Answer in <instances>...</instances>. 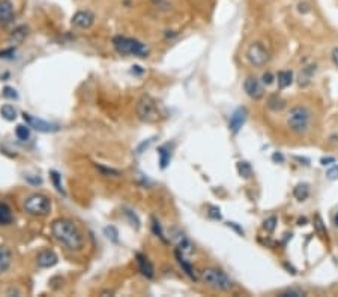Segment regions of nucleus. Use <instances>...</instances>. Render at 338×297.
Instances as JSON below:
<instances>
[{
    "label": "nucleus",
    "instance_id": "9d476101",
    "mask_svg": "<svg viewBox=\"0 0 338 297\" xmlns=\"http://www.w3.org/2000/svg\"><path fill=\"white\" fill-rule=\"evenodd\" d=\"M95 23V15L90 11H78L72 16V24L78 29H89Z\"/></svg>",
    "mask_w": 338,
    "mask_h": 297
},
{
    "label": "nucleus",
    "instance_id": "393cba45",
    "mask_svg": "<svg viewBox=\"0 0 338 297\" xmlns=\"http://www.w3.org/2000/svg\"><path fill=\"white\" fill-rule=\"evenodd\" d=\"M15 135H17L18 140H21V141L29 140V137H30V128L24 126V125H18L17 129H15Z\"/></svg>",
    "mask_w": 338,
    "mask_h": 297
},
{
    "label": "nucleus",
    "instance_id": "6ab92c4d",
    "mask_svg": "<svg viewBox=\"0 0 338 297\" xmlns=\"http://www.w3.org/2000/svg\"><path fill=\"white\" fill-rule=\"evenodd\" d=\"M313 72H316V66H308V68L302 69V72L299 74V86L305 87L310 84L311 81V77H313Z\"/></svg>",
    "mask_w": 338,
    "mask_h": 297
},
{
    "label": "nucleus",
    "instance_id": "58836bf2",
    "mask_svg": "<svg viewBox=\"0 0 338 297\" xmlns=\"http://www.w3.org/2000/svg\"><path fill=\"white\" fill-rule=\"evenodd\" d=\"M151 2H152V3H161L163 0H151Z\"/></svg>",
    "mask_w": 338,
    "mask_h": 297
},
{
    "label": "nucleus",
    "instance_id": "e433bc0d",
    "mask_svg": "<svg viewBox=\"0 0 338 297\" xmlns=\"http://www.w3.org/2000/svg\"><path fill=\"white\" fill-rule=\"evenodd\" d=\"M332 62L338 66V47L334 48V51H332Z\"/></svg>",
    "mask_w": 338,
    "mask_h": 297
},
{
    "label": "nucleus",
    "instance_id": "4c0bfd02",
    "mask_svg": "<svg viewBox=\"0 0 338 297\" xmlns=\"http://www.w3.org/2000/svg\"><path fill=\"white\" fill-rule=\"evenodd\" d=\"M321 162H323V165H326V162H334V158H328V159H321Z\"/></svg>",
    "mask_w": 338,
    "mask_h": 297
},
{
    "label": "nucleus",
    "instance_id": "4be33fe9",
    "mask_svg": "<svg viewBox=\"0 0 338 297\" xmlns=\"http://www.w3.org/2000/svg\"><path fill=\"white\" fill-rule=\"evenodd\" d=\"M0 114L3 116V119H6V120H9V122H12V120H15L17 119V110H15L12 105H9V104H6V105H3L2 108H0Z\"/></svg>",
    "mask_w": 338,
    "mask_h": 297
},
{
    "label": "nucleus",
    "instance_id": "ddd939ff",
    "mask_svg": "<svg viewBox=\"0 0 338 297\" xmlns=\"http://www.w3.org/2000/svg\"><path fill=\"white\" fill-rule=\"evenodd\" d=\"M247 120V110L245 108H237L230 117V122H229V128L230 131L233 132V134H237L239 129L242 128V125L245 123Z\"/></svg>",
    "mask_w": 338,
    "mask_h": 297
},
{
    "label": "nucleus",
    "instance_id": "9b49d317",
    "mask_svg": "<svg viewBox=\"0 0 338 297\" xmlns=\"http://www.w3.org/2000/svg\"><path fill=\"white\" fill-rule=\"evenodd\" d=\"M59 261L57 255L51 251V249H44L38 254L36 257V263H38V266L42 267V269H48V267H53L56 266Z\"/></svg>",
    "mask_w": 338,
    "mask_h": 297
},
{
    "label": "nucleus",
    "instance_id": "2f4dec72",
    "mask_svg": "<svg viewBox=\"0 0 338 297\" xmlns=\"http://www.w3.org/2000/svg\"><path fill=\"white\" fill-rule=\"evenodd\" d=\"M96 168H98L100 171H102L104 174H113V176H119L120 173L118 171V170H110V168H104V167H101V165H96Z\"/></svg>",
    "mask_w": 338,
    "mask_h": 297
},
{
    "label": "nucleus",
    "instance_id": "6e6552de",
    "mask_svg": "<svg viewBox=\"0 0 338 297\" xmlns=\"http://www.w3.org/2000/svg\"><path fill=\"white\" fill-rule=\"evenodd\" d=\"M23 117H24V120L29 123L30 128H34V129H36V131H39V132H54V131L59 129L57 125L50 123V122H45V120H41V119H38V117H34V116H30V114H27V113L23 114Z\"/></svg>",
    "mask_w": 338,
    "mask_h": 297
},
{
    "label": "nucleus",
    "instance_id": "1a4fd4ad",
    "mask_svg": "<svg viewBox=\"0 0 338 297\" xmlns=\"http://www.w3.org/2000/svg\"><path fill=\"white\" fill-rule=\"evenodd\" d=\"M244 90L245 93L251 98V99H260L263 96V86L262 82L257 80L255 77H248L245 81H244Z\"/></svg>",
    "mask_w": 338,
    "mask_h": 297
},
{
    "label": "nucleus",
    "instance_id": "7ed1b4c3",
    "mask_svg": "<svg viewBox=\"0 0 338 297\" xmlns=\"http://www.w3.org/2000/svg\"><path fill=\"white\" fill-rule=\"evenodd\" d=\"M311 125V111L305 107H295L287 114V126L296 134L307 132Z\"/></svg>",
    "mask_w": 338,
    "mask_h": 297
},
{
    "label": "nucleus",
    "instance_id": "cd10ccee",
    "mask_svg": "<svg viewBox=\"0 0 338 297\" xmlns=\"http://www.w3.org/2000/svg\"><path fill=\"white\" fill-rule=\"evenodd\" d=\"M50 176H51V180H53V183H54L56 189H57L59 192H62V194H65V189H63V186H62V182H60L59 173H57V171H50Z\"/></svg>",
    "mask_w": 338,
    "mask_h": 297
},
{
    "label": "nucleus",
    "instance_id": "f8f14e48",
    "mask_svg": "<svg viewBox=\"0 0 338 297\" xmlns=\"http://www.w3.org/2000/svg\"><path fill=\"white\" fill-rule=\"evenodd\" d=\"M14 5L11 0H0V24L8 26L14 20Z\"/></svg>",
    "mask_w": 338,
    "mask_h": 297
},
{
    "label": "nucleus",
    "instance_id": "2eb2a0df",
    "mask_svg": "<svg viewBox=\"0 0 338 297\" xmlns=\"http://www.w3.org/2000/svg\"><path fill=\"white\" fill-rule=\"evenodd\" d=\"M12 263V254L6 246H0V275L5 273Z\"/></svg>",
    "mask_w": 338,
    "mask_h": 297
},
{
    "label": "nucleus",
    "instance_id": "72a5a7b5",
    "mask_svg": "<svg viewBox=\"0 0 338 297\" xmlns=\"http://www.w3.org/2000/svg\"><path fill=\"white\" fill-rule=\"evenodd\" d=\"M262 80H263V84H272L273 82V75L270 74V72H265L263 74V77H262Z\"/></svg>",
    "mask_w": 338,
    "mask_h": 297
},
{
    "label": "nucleus",
    "instance_id": "5701e85b",
    "mask_svg": "<svg viewBox=\"0 0 338 297\" xmlns=\"http://www.w3.org/2000/svg\"><path fill=\"white\" fill-rule=\"evenodd\" d=\"M158 155H159V164H161V168H166L167 164L170 161V152L167 150V147L163 146L158 148Z\"/></svg>",
    "mask_w": 338,
    "mask_h": 297
},
{
    "label": "nucleus",
    "instance_id": "4468645a",
    "mask_svg": "<svg viewBox=\"0 0 338 297\" xmlns=\"http://www.w3.org/2000/svg\"><path fill=\"white\" fill-rule=\"evenodd\" d=\"M135 257H137L138 269H140L141 275L146 276L148 279H152L155 276V269H153V264L151 263V260L143 254H137Z\"/></svg>",
    "mask_w": 338,
    "mask_h": 297
},
{
    "label": "nucleus",
    "instance_id": "bb28decb",
    "mask_svg": "<svg viewBox=\"0 0 338 297\" xmlns=\"http://www.w3.org/2000/svg\"><path fill=\"white\" fill-rule=\"evenodd\" d=\"M105 236L111 240V242H115V243H118L119 242V233H118V230L115 228V227H107L105 230Z\"/></svg>",
    "mask_w": 338,
    "mask_h": 297
},
{
    "label": "nucleus",
    "instance_id": "a878e982",
    "mask_svg": "<svg viewBox=\"0 0 338 297\" xmlns=\"http://www.w3.org/2000/svg\"><path fill=\"white\" fill-rule=\"evenodd\" d=\"M152 228H153V233H155L161 240L167 243V239H166V236H164V233H163V230H161V225H159V222H158L155 218H152Z\"/></svg>",
    "mask_w": 338,
    "mask_h": 297
},
{
    "label": "nucleus",
    "instance_id": "c756f323",
    "mask_svg": "<svg viewBox=\"0 0 338 297\" xmlns=\"http://www.w3.org/2000/svg\"><path fill=\"white\" fill-rule=\"evenodd\" d=\"M3 96L5 98H11V99H17L18 98L17 92H15V89H12V87H5L3 89Z\"/></svg>",
    "mask_w": 338,
    "mask_h": 297
},
{
    "label": "nucleus",
    "instance_id": "f03ea898",
    "mask_svg": "<svg viewBox=\"0 0 338 297\" xmlns=\"http://www.w3.org/2000/svg\"><path fill=\"white\" fill-rule=\"evenodd\" d=\"M113 47L122 56H135V57H148L149 48L143 42L126 38V36H115L113 38Z\"/></svg>",
    "mask_w": 338,
    "mask_h": 297
},
{
    "label": "nucleus",
    "instance_id": "a211bd4d",
    "mask_svg": "<svg viewBox=\"0 0 338 297\" xmlns=\"http://www.w3.org/2000/svg\"><path fill=\"white\" fill-rule=\"evenodd\" d=\"M12 222V210L6 203H0V225H9Z\"/></svg>",
    "mask_w": 338,
    "mask_h": 297
},
{
    "label": "nucleus",
    "instance_id": "0eeeda50",
    "mask_svg": "<svg viewBox=\"0 0 338 297\" xmlns=\"http://www.w3.org/2000/svg\"><path fill=\"white\" fill-rule=\"evenodd\" d=\"M247 59L253 66H263L269 62L270 54L262 42H253L247 50Z\"/></svg>",
    "mask_w": 338,
    "mask_h": 297
},
{
    "label": "nucleus",
    "instance_id": "b1692460",
    "mask_svg": "<svg viewBox=\"0 0 338 297\" xmlns=\"http://www.w3.org/2000/svg\"><path fill=\"white\" fill-rule=\"evenodd\" d=\"M237 171H239V174L242 176V177H245V179H248V177H251V174H253V170H251V165L248 164V162H237Z\"/></svg>",
    "mask_w": 338,
    "mask_h": 297
},
{
    "label": "nucleus",
    "instance_id": "412c9836",
    "mask_svg": "<svg viewBox=\"0 0 338 297\" xmlns=\"http://www.w3.org/2000/svg\"><path fill=\"white\" fill-rule=\"evenodd\" d=\"M293 195L298 198L299 201H304L307 200L308 195H310V188L307 183H299L295 189H293Z\"/></svg>",
    "mask_w": 338,
    "mask_h": 297
},
{
    "label": "nucleus",
    "instance_id": "423d86ee",
    "mask_svg": "<svg viewBox=\"0 0 338 297\" xmlns=\"http://www.w3.org/2000/svg\"><path fill=\"white\" fill-rule=\"evenodd\" d=\"M135 113L138 116V119L148 123H153L159 119V110H158V104L153 98H151L149 95H143L135 107Z\"/></svg>",
    "mask_w": 338,
    "mask_h": 297
},
{
    "label": "nucleus",
    "instance_id": "c85d7f7f",
    "mask_svg": "<svg viewBox=\"0 0 338 297\" xmlns=\"http://www.w3.org/2000/svg\"><path fill=\"white\" fill-rule=\"evenodd\" d=\"M275 225H277V218L275 216H270L263 222V228L268 231V233H272V231L275 230Z\"/></svg>",
    "mask_w": 338,
    "mask_h": 297
},
{
    "label": "nucleus",
    "instance_id": "f3484780",
    "mask_svg": "<svg viewBox=\"0 0 338 297\" xmlns=\"http://www.w3.org/2000/svg\"><path fill=\"white\" fill-rule=\"evenodd\" d=\"M176 242H178V249L184 254H192L194 252V246H192V243L189 242V239L179 233L178 236H176Z\"/></svg>",
    "mask_w": 338,
    "mask_h": 297
},
{
    "label": "nucleus",
    "instance_id": "dca6fc26",
    "mask_svg": "<svg viewBox=\"0 0 338 297\" xmlns=\"http://www.w3.org/2000/svg\"><path fill=\"white\" fill-rule=\"evenodd\" d=\"M174 255H176V260H178V263H179V266L184 269V272L192 279V280H196L197 279V276H196V273H194V269H192V266L191 264L185 260V257H184V252H181L179 249L174 252Z\"/></svg>",
    "mask_w": 338,
    "mask_h": 297
},
{
    "label": "nucleus",
    "instance_id": "f704fd0d",
    "mask_svg": "<svg viewBox=\"0 0 338 297\" xmlns=\"http://www.w3.org/2000/svg\"><path fill=\"white\" fill-rule=\"evenodd\" d=\"M209 216H211V218H214V219H220V218H221V213H220V209L211 207V212H209Z\"/></svg>",
    "mask_w": 338,
    "mask_h": 297
},
{
    "label": "nucleus",
    "instance_id": "473e14b6",
    "mask_svg": "<svg viewBox=\"0 0 338 297\" xmlns=\"http://www.w3.org/2000/svg\"><path fill=\"white\" fill-rule=\"evenodd\" d=\"M304 293L301 291V290H286L284 293H281V296H293V297H299V296H302Z\"/></svg>",
    "mask_w": 338,
    "mask_h": 297
},
{
    "label": "nucleus",
    "instance_id": "20e7f679",
    "mask_svg": "<svg viewBox=\"0 0 338 297\" xmlns=\"http://www.w3.org/2000/svg\"><path fill=\"white\" fill-rule=\"evenodd\" d=\"M202 280L206 285L212 287L215 290H220V291H230L233 288V280L227 276V273L220 269H214V267L203 270Z\"/></svg>",
    "mask_w": 338,
    "mask_h": 297
},
{
    "label": "nucleus",
    "instance_id": "aec40b11",
    "mask_svg": "<svg viewBox=\"0 0 338 297\" xmlns=\"http://www.w3.org/2000/svg\"><path fill=\"white\" fill-rule=\"evenodd\" d=\"M277 80H278V87L280 89H286V87H288V86L292 84L293 74L290 71H281V72H278Z\"/></svg>",
    "mask_w": 338,
    "mask_h": 297
},
{
    "label": "nucleus",
    "instance_id": "39448f33",
    "mask_svg": "<svg viewBox=\"0 0 338 297\" xmlns=\"http://www.w3.org/2000/svg\"><path fill=\"white\" fill-rule=\"evenodd\" d=\"M23 207L29 214H34V216H45V214H48L51 210V201H50V198L44 194H32L24 200Z\"/></svg>",
    "mask_w": 338,
    "mask_h": 297
},
{
    "label": "nucleus",
    "instance_id": "f257e3e1",
    "mask_svg": "<svg viewBox=\"0 0 338 297\" xmlns=\"http://www.w3.org/2000/svg\"><path fill=\"white\" fill-rule=\"evenodd\" d=\"M51 234L71 251H80L84 246L83 233L69 219H56L51 224Z\"/></svg>",
    "mask_w": 338,
    "mask_h": 297
},
{
    "label": "nucleus",
    "instance_id": "c9c22d12",
    "mask_svg": "<svg viewBox=\"0 0 338 297\" xmlns=\"http://www.w3.org/2000/svg\"><path fill=\"white\" fill-rule=\"evenodd\" d=\"M126 214H128V216H130V218H131V222H135V227L138 228V227H140V221L137 219V216H135V214H133V213H131L130 210H126Z\"/></svg>",
    "mask_w": 338,
    "mask_h": 297
},
{
    "label": "nucleus",
    "instance_id": "7c9ffc66",
    "mask_svg": "<svg viewBox=\"0 0 338 297\" xmlns=\"http://www.w3.org/2000/svg\"><path fill=\"white\" fill-rule=\"evenodd\" d=\"M326 176H328L331 180H334V179H338V165H334L332 168H329V170L326 171Z\"/></svg>",
    "mask_w": 338,
    "mask_h": 297
},
{
    "label": "nucleus",
    "instance_id": "ea45409f",
    "mask_svg": "<svg viewBox=\"0 0 338 297\" xmlns=\"http://www.w3.org/2000/svg\"><path fill=\"white\" fill-rule=\"evenodd\" d=\"M335 225L338 227V213H337V216H335Z\"/></svg>",
    "mask_w": 338,
    "mask_h": 297
}]
</instances>
